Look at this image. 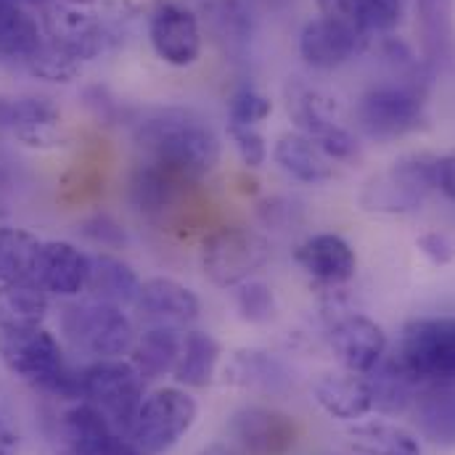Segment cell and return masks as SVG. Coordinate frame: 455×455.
Segmentation results:
<instances>
[{"label":"cell","mask_w":455,"mask_h":455,"mask_svg":"<svg viewBox=\"0 0 455 455\" xmlns=\"http://www.w3.org/2000/svg\"><path fill=\"white\" fill-rule=\"evenodd\" d=\"M132 143L138 159L162 164L194 183H202L223 156V143L215 127L199 114L167 107L132 119Z\"/></svg>","instance_id":"1"},{"label":"cell","mask_w":455,"mask_h":455,"mask_svg":"<svg viewBox=\"0 0 455 455\" xmlns=\"http://www.w3.org/2000/svg\"><path fill=\"white\" fill-rule=\"evenodd\" d=\"M0 360L19 381L37 392L69 400L83 397L80 373L67 365L61 344L45 326L0 331Z\"/></svg>","instance_id":"2"},{"label":"cell","mask_w":455,"mask_h":455,"mask_svg":"<svg viewBox=\"0 0 455 455\" xmlns=\"http://www.w3.org/2000/svg\"><path fill=\"white\" fill-rule=\"evenodd\" d=\"M270 259V243L246 226H220L199 243V267L218 289H235L254 278Z\"/></svg>","instance_id":"3"},{"label":"cell","mask_w":455,"mask_h":455,"mask_svg":"<svg viewBox=\"0 0 455 455\" xmlns=\"http://www.w3.org/2000/svg\"><path fill=\"white\" fill-rule=\"evenodd\" d=\"M283 104L294 130L313 138L331 162H352L360 156L357 138L339 122L337 99L326 91L294 77L283 88Z\"/></svg>","instance_id":"4"},{"label":"cell","mask_w":455,"mask_h":455,"mask_svg":"<svg viewBox=\"0 0 455 455\" xmlns=\"http://www.w3.org/2000/svg\"><path fill=\"white\" fill-rule=\"evenodd\" d=\"M437 191V156L408 154L371 178L360 194V207L376 215H411Z\"/></svg>","instance_id":"5"},{"label":"cell","mask_w":455,"mask_h":455,"mask_svg":"<svg viewBox=\"0 0 455 455\" xmlns=\"http://www.w3.org/2000/svg\"><path fill=\"white\" fill-rule=\"evenodd\" d=\"M392 360L413 384H455V318L411 321Z\"/></svg>","instance_id":"6"},{"label":"cell","mask_w":455,"mask_h":455,"mask_svg":"<svg viewBox=\"0 0 455 455\" xmlns=\"http://www.w3.org/2000/svg\"><path fill=\"white\" fill-rule=\"evenodd\" d=\"M199 405L180 387H162L143 397L132 424L130 443L146 455L170 453L196 424Z\"/></svg>","instance_id":"7"},{"label":"cell","mask_w":455,"mask_h":455,"mask_svg":"<svg viewBox=\"0 0 455 455\" xmlns=\"http://www.w3.org/2000/svg\"><path fill=\"white\" fill-rule=\"evenodd\" d=\"M61 331L75 347L96 355L99 360H114L130 355L138 339L135 326L124 307L109 302L88 299L64 307L61 313Z\"/></svg>","instance_id":"8"},{"label":"cell","mask_w":455,"mask_h":455,"mask_svg":"<svg viewBox=\"0 0 455 455\" xmlns=\"http://www.w3.org/2000/svg\"><path fill=\"white\" fill-rule=\"evenodd\" d=\"M357 127L376 140H395L427 127L429 114L424 91L411 85H376L355 107Z\"/></svg>","instance_id":"9"},{"label":"cell","mask_w":455,"mask_h":455,"mask_svg":"<svg viewBox=\"0 0 455 455\" xmlns=\"http://www.w3.org/2000/svg\"><path fill=\"white\" fill-rule=\"evenodd\" d=\"M80 384L85 403L99 408L116 432H130V424L143 403L146 387L130 360H96L80 373Z\"/></svg>","instance_id":"10"},{"label":"cell","mask_w":455,"mask_h":455,"mask_svg":"<svg viewBox=\"0 0 455 455\" xmlns=\"http://www.w3.org/2000/svg\"><path fill=\"white\" fill-rule=\"evenodd\" d=\"M154 56L175 69H188L202 59L204 29L194 8L180 0H156L146 21Z\"/></svg>","instance_id":"11"},{"label":"cell","mask_w":455,"mask_h":455,"mask_svg":"<svg viewBox=\"0 0 455 455\" xmlns=\"http://www.w3.org/2000/svg\"><path fill=\"white\" fill-rule=\"evenodd\" d=\"M199 186L162 164L138 159L127 175V204L135 215L151 223H170L186 212L191 188Z\"/></svg>","instance_id":"12"},{"label":"cell","mask_w":455,"mask_h":455,"mask_svg":"<svg viewBox=\"0 0 455 455\" xmlns=\"http://www.w3.org/2000/svg\"><path fill=\"white\" fill-rule=\"evenodd\" d=\"M0 132L29 148H56L64 140L61 112L43 96H0Z\"/></svg>","instance_id":"13"},{"label":"cell","mask_w":455,"mask_h":455,"mask_svg":"<svg viewBox=\"0 0 455 455\" xmlns=\"http://www.w3.org/2000/svg\"><path fill=\"white\" fill-rule=\"evenodd\" d=\"M368 37L355 21H341L331 16H315L305 21L299 32V56L310 69L331 72L344 67L365 48Z\"/></svg>","instance_id":"14"},{"label":"cell","mask_w":455,"mask_h":455,"mask_svg":"<svg viewBox=\"0 0 455 455\" xmlns=\"http://www.w3.org/2000/svg\"><path fill=\"white\" fill-rule=\"evenodd\" d=\"M228 435L246 455H286L297 445L299 432L291 416L265 405H246L230 416Z\"/></svg>","instance_id":"15"},{"label":"cell","mask_w":455,"mask_h":455,"mask_svg":"<svg viewBox=\"0 0 455 455\" xmlns=\"http://www.w3.org/2000/svg\"><path fill=\"white\" fill-rule=\"evenodd\" d=\"M135 313L138 321L148 326H167V329H183L191 326L199 313H202V302L196 297L194 289H188L186 283L175 281V278H148L140 283L138 299H135Z\"/></svg>","instance_id":"16"},{"label":"cell","mask_w":455,"mask_h":455,"mask_svg":"<svg viewBox=\"0 0 455 455\" xmlns=\"http://www.w3.org/2000/svg\"><path fill=\"white\" fill-rule=\"evenodd\" d=\"M91 273V254L83 251L77 243L64 238L43 241L37 265H35V283L48 291L51 297L75 299L85 291Z\"/></svg>","instance_id":"17"},{"label":"cell","mask_w":455,"mask_h":455,"mask_svg":"<svg viewBox=\"0 0 455 455\" xmlns=\"http://www.w3.org/2000/svg\"><path fill=\"white\" fill-rule=\"evenodd\" d=\"M329 341L344 371L363 373V376L371 373L387 355L384 329L360 313H349L339 318L329 331Z\"/></svg>","instance_id":"18"},{"label":"cell","mask_w":455,"mask_h":455,"mask_svg":"<svg viewBox=\"0 0 455 455\" xmlns=\"http://www.w3.org/2000/svg\"><path fill=\"white\" fill-rule=\"evenodd\" d=\"M297 265L321 286L339 289L355 278L357 257L355 249L339 233H315L294 249Z\"/></svg>","instance_id":"19"},{"label":"cell","mask_w":455,"mask_h":455,"mask_svg":"<svg viewBox=\"0 0 455 455\" xmlns=\"http://www.w3.org/2000/svg\"><path fill=\"white\" fill-rule=\"evenodd\" d=\"M223 376L230 387L259 395H283L291 387V371L265 349H238Z\"/></svg>","instance_id":"20"},{"label":"cell","mask_w":455,"mask_h":455,"mask_svg":"<svg viewBox=\"0 0 455 455\" xmlns=\"http://www.w3.org/2000/svg\"><path fill=\"white\" fill-rule=\"evenodd\" d=\"M273 162L281 172L305 186H318L334 178V162L321 151V146L313 138L297 130L278 135L273 146Z\"/></svg>","instance_id":"21"},{"label":"cell","mask_w":455,"mask_h":455,"mask_svg":"<svg viewBox=\"0 0 455 455\" xmlns=\"http://www.w3.org/2000/svg\"><path fill=\"white\" fill-rule=\"evenodd\" d=\"M204 24L230 61H246L254 40V19L243 0H207Z\"/></svg>","instance_id":"22"},{"label":"cell","mask_w":455,"mask_h":455,"mask_svg":"<svg viewBox=\"0 0 455 455\" xmlns=\"http://www.w3.org/2000/svg\"><path fill=\"white\" fill-rule=\"evenodd\" d=\"M140 283L143 281L138 278L135 267L127 259L116 257L112 251L91 254V273H88V286H85L91 299L127 307V305H135Z\"/></svg>","instance_id":"23"},{"label":"cell","mask_w":455,"mask_h":455,"mask_svg":"<svg viewBox=\"0 0 455 455\" xmlns=\"http://www.w3.org/2000/svg\"><path fill=\"white\" fill-rule=\"evenodd\" d=\"M416 32L421 59L435 69L448 61L455 48V3L453 0H416Z\"/></svg>","instance_id":"24"},{"label":"cell","mask_w":455,"mask_h":455,"mask_svg":"<svg viewBox=\"0 0 455 455\" xmlns=\"http://www.w3.org/2000/svg\"><path fill=\"white\" fill-rule=\"evenodd\" d=\"M315 400L329 416L341 419V421H355L373 411L368 376L352 373V371L323 376L315 384Z\"/></svg>","instance_id":"25"},{"label":"cell","mask_w":455,"mask_h":455,"mask_svg":"<svg viewBox=\"0 0 455 455\" xmlns=\"http://www.w3.org/2000/svg\"><path fill=\"white\" fill-rule=\"evenodd\" d=\"M51 313V294L35 281L0 283V331L37 329Z\"/></svg>","instance_id":"26"},{"label":"cell","mask_w":455,"mask_h":455,"mask_svg":"<svg viewBox=\"0 0 455 455\" xmlns=\"http://www.w3.org/2000/svg\"><path fill=\"white\" fill-rule=\"evenodd\" d=\"M180 347H183V329L148 326L132 344L130 363L135 365L143 381H154L175 371Z\"/></svg>","instance_id":"27"},{"label":"cell","mask_w":455,"mask_h":455,"mask_svg":"<svg viewBox=\"0 0 455 455\" xmlns=\"http://www.w3.org/2000/svg\"><path fill=\"white\" fill-rule=\"evenodd\" d=\"M223 347L207 331H183V347L175 363V381L188 389H204L215 381Z\"/></svg>","instance_id":"28"},{"label":"cell","mask_w":455,"mask_h":455,"mask_svg":"<svg viewBox=\"0 0 455 455\" xmlns=\"http://www.w3.org/2000/svg\"><path fill=\"white\" fill-rule=\"evenodd\" d=\"M413 413L419 432L443 448H455V389L453 384H435L416 395Z\"/></svg>","instance_id":"29"},{"label":"cell","mask_w":455,"mask_h":455,"mask_svg":"<svg viewBox=\"0 0 455 455\" xmlns=\"http://www.w3.org/2000/svg\"><path fill=\"white\" fill-rule=\"evenodd\" d=\"M43 43L40 21L16 0H0V59L27 61Z\"/></svg>","instance_id":"30"},{"label":"cell","mask_w":455,"mask_h":455,"mask_svg":"<svg viewBox=\"0 0 455 455\" xmlns=\"http://www.w3.org/2000/svg\"><path fill=\"white\" fill-rule=\"evenodd\" d=\"M43 238L27 228L0 223V283L35 281Z\"/></svg>","instance_id":"31"},{"label":"cell","mask_w":455,"mask_h":455,"mask_svg":"<svg viewBox=\"0 0 455 455\" xmlns=\"http://www.w3.org/2000/svg\"><path fill=\"white\" fill-rule=\"evenodd\" d=\"M347 437L360 455H421V443L408 429L387 421L357 424Z\"/></svg>","instance_id":"32"},{"label":"cell","mask_w":455,"mask_h":455,"mask_svg":"<svg viewBox=\"0 0 455 455\" xmlns=\"http://www.w3.org/2000/svg\"><path fill=\"white\" fill-rule=\"evenodd\" d=\"M365 376H368L371 395H373V411L397 416V413H403V411H408L413 405V400H416V395H413L416 384L405 376V371L392 357L387 363L381 360Z\"/></svg>","instance_id":"33"},{"label":"cell","mask_w":455,"mask_h":455,"mask_svg":"<svg viewBox=\"0 0 455 455\" xmlns=\"http://www.w3.org/2000/svg\"><path fill=\"white\" fill-rule=\"evenodd\" d=\"M24 64L35 77L48 80V83H72L85 67L72 51L48 40L45 35H43V43L37 45V51Z\"/></svg>","instance_id":"34"},{"label":"cell","mask_w":455,"mask_h":455,"mask_svg":"<svg viewBox=\"0 0 455 455\" xmlns=\"http://www.w3.org/2000/svg\"><path fill=\"white\" fill-rule=\"evenodd\" d=\"M233 305H235L238 318L251 326H265L278 315V299L273 289L259 278H249L238 283L233 291Z\"/></svg>","instance_id":"35"},{"label":"cell","mask_w":455,"mask_h":455,"mask_svg":"<svg viewBox=\"0 0 455 455\" xmlns=\"http://www.w3.org/2000/svg\"><path fill=\"white\" fill-rule=\"evenodd\" d=\"M254 218L270 233H291L305 223V204L289 194H270L254 204Z\"/></svg>","instance_id":"36"},{"label":"cell","mask_w":455,"mask_h":455,"mask_svg":"<svg viewBox=\"0 0 455 455\" xmlns=\"http://www.w3.org/2000/svg\"><path fill=\"white\" fill-rule=\"evenodd\" d=\"M403 21V0H357L355 24L371 40L376 35H389Z\"/></svg>","instance_id":"37"},{"label":"cell","mask_w":455,"mask_h":455,"mask_svg":"<svg viewBox=\"0 0 455 455\" xmlns=\"http://www.w3.org/2000/svg\"><path fill=\"white\" fill-rule=\"evenodd\" d=\"M273 114V101L254 85H238L228 99V124L259 127Z\"/></svg>","instance_id":"38"},{"label":"cell","mask_w":455,"mask_h":455,"mask_svg":"<svg viewBox=\"0 0 455 455\" xmlns=\"http://www.w3.org/2000/svg\"><path fill=\"white\" fill-rule=\"evenodd\" d=\"M228 138L246 170H259L267 162V140L259 132V127L228 124Z\"/></svg>","instance_id":"39"},{"label":"cell","mask_w":455,"mask_h":455,"mask_svg":"<svg viewBox=\"0 0 455 455\" xmlns=\"http://www.w3.org/2000/svg\"><path fill=\"white\" fill-rule=\"evenodd\" d=\"M77 233L85 241L96 243L101 251L104 249H122L127 243V230L109 212H93V215H88L85 220H80Z\"/></svg>","instance_id":"40"},{"label":"cell","mask_w":455,"mask_h":455,"mask_svg":"<svg viewBox=\"0 0 455 455\" xmlns=\"http://www.w3.org/2000/svg\"><path fill=\"white\" fill-rule=\"evenodd\" d=\"M416 246H419V251H421L432 265H437V267H445V265H451L455 259L453 238L445 235V233H440V230L421 233V235L416 238Z\"/></svg>","instance_id":"41"},{"label":"cell","mask_w":455,"mask_h":455,"mask_svg":"<svg viewBox=\"0 0 455 455\" xmlns=\"http://www.w3.org/2000/svg\"><path fill=\"white\" fill-rule=\"evenodd\" d=\"M85 107L93 112L96 119H104V122H116L119 116L127 119V116H124V107L114 99L107 88H99V85L85 91Z\"/></svg>","instance_id":"42"},{"label":"cell","mask_w":455,"mask_h":455,"mask_svg":"<svg viewBox=\"0 0 455 455\" xmlns=\"http://www.w3.org/2000/svg\"><path fill=\"white\" fill-rule=\"evenodd\" d=\"M437 191L455 202V151L437 156Z\"/></svg>","instance_id":"43"},{"label":"cell","mask_w":455,"mask_h":455,"mask_svg":"<svg viewBox=\"0 0 455 455\" xmlns=\"http://www.w3.org/2000/svg\"><path fill=\"white\" fill-rule=\"evenodd\" d=\"M321 16H331L341 21H355L357 13V0H315Z\"/></svg>","instance_id":"44"},{"label":"cell","mask_w":455,"mask_h":455,"mask_svg":"<svg viewBox=\"0 0 455 455\" xmlns=\"http://www.w3.org/2000/svg\"><path fill=\"white\" fill-rule=\"evenodd\" d=\"M0 455H19V435L0 419Z\"/></svg>","instance_id":"45"},{"label":"cell","mask_w":455,"mask_h":455,"mask_svg":"<svg viewBox=\"0 0 455 455\" xmlns=\"http://www.w3.org/2000/svg\"><path fill=\"white\" fill-rule=\"evenodd\" d=\"M199 455H238L230 445H223V443H212V445H207L204 451Z\"/></svg>","instance_id":"46"},{"label":"cell","mask_w":455,"mask_h":455,"mask_svg":"<svg viewBox=\"0 0 455 455\" xmlns=\"http://www.w3.org/2000/svg\"><path fill=\"white\" fill-rule=\"evenodd\" d=\"M114 455H146V453H140V451H138V448H135L130 440H122V445L116 448V453Z\"/></svg>","instance_id":"47"},{"label":"cell","mask_w":455,"mask_h":455,"mask_svg":"<svg viewBox=\"0 0 455 455\" xmlns=\"http://www.w3.org/2000/svg\"><path fill=\"white\" fill-rule=\"evenodd\" d=\"M3 218H5V210H0V220H3Z\"/></svg>","instance_id":"48"}]
</instances>
